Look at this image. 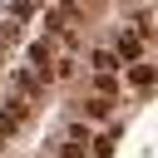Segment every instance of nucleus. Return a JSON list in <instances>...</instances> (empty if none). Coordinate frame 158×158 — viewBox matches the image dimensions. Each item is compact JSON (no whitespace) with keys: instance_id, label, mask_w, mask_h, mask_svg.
Masks as SVG:
<instances>
[{"instance_id":"obj_7","label":"nucleus","mask_w":158,"mask_h":158,"mask_svg":"<svg viewBox=\"0 0 158 158\" xmlns=\"http://www.w3.org/2000/svg\"><path fill=\"white\" fill-rule=\"evenodd\" d=\"M114 143H118V128H109L104 138H94V158H114Z\"/></svg>"},{"instance_id":"obj_6","label":"nucleus","mask_w":158,"mask_h":158,"mask_svg":"<svg viewBox=\"0 0 158 158\" xmlns=\"http://www.w3.org/2000/svg\"><path fill=\"white\" fill-rule=\"evenodd\" d=\"M84 114H89V118H99V123H104V118H109V94H94V99H89V104H84Z\"/></svg>"},{"instance_id":"obj_5","label":"nucleus","mask_w":158,"mask_h":158,"mask_svg":"<svg viewBox=\"0 0 158 158\" xmlns=\"http://www.w3.org/2000/svg\"><path fill=\"white\" fill-rule=\"evenodd\" d=\"M153 79H158L153 64H133V69H128V84H133V89H153Z\"/></svg>"},{"instance_id":"obj_9","label":"nucleus","mask_w":158,"mask_h":158,"mask_svg":"<svg viewBox=\"0 0 158 158\" xmlns=\"http://www.w3.org/2000/svg\"><path fill=\"white\" fill-rule=\"evenodd\" d=\"M10 40H20V20H15V15L0 20V44H10Z\"/></svg>"},{"instance_id":"obj_2","label":"nucleus","mask_w":158,"mask_h":158,"mask_svg":"<svg viewBox=\"0 0 158 158\" xmlns=\"http://www.w3.org/2000/svg\"><path fill=\"white\" fill-rule=\"evenodd\" d=\"M118 64H123L118 49H94V54H89V69H94V74H114Z\"/></svg>"},{"instance_id":"obj_1","label":"nucleus","mask_w":158,"mask_h":158,"mask_svg":"<svg viewBox=\"0 0 158 158\" xmlns=\"http://www.w3.org/2000/svg\"><path fill=\"white\" fill-rule=\"evenodd\" d=\"M30 64H35L44 79H54V44H49V40H35V44H30Z\"/></svg>"},{"instance_id":"obj_8","label":"nucleus","mask_w":158,"mask_h":158,"mask_svg":"<svg viewBox=\"0 0 158 158\" xmlns=\"http://www.w3.org/2000/svg\"><path fill=\"white\" fill-rule=\"evenodd\" d=\"M40 5H44V0H10V15H15V20H30Z\"/></svg>"},{"instance_id":"obj_4","label":"nucleus","mask_w":158,"mask_h":158,"mask_svg":"<svg viewBox=\"0 0 158 158\" xmlns=\"http://www.w3.org/2000/svg\"><path fill=\"white\" fill-rule=\"evenodd\" d=\"M118 54H123V59H128V64H133V59H138V54H143V30H128V35H123V40H118Z\"/></svg>"},{"instance_id":"obj_3","label":"nucleus","mask_w":158,"mask_h":158,"mask_svg":"<svg viewBox=\"0 0 158 158\" xmlns=\"http://www.w3.org/2000/svg\"><path fill=\"white\" fill-rule=\"evenodd\" d=\"M20 118H25V104H10V109H0V143L20 128Z\"/></svg>"}]
</instances>
